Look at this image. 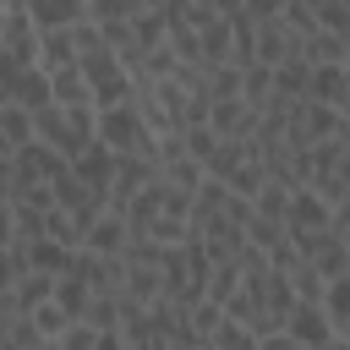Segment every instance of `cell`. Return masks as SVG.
Listing matches in <instances>:
<instances>
[{
    "label": "cell",
    "instance_id": "cell-1",
    "mask_svg": "<svg viewBox=\"0 0 350 350\" xmlns=\"http://www.w3.org/2000/svg\"><path fill=\"white\" fill-rule=\"evenodd\" d=\"M33 120H38V137L49 148H60L66 159H77L98 142V104H44V109H33Z\"/></svg>",
    "mask_w": 350,
    "mask_h": 350
},
{
    "label": "cell",
    "instance_id": "cell-2",
    "mask_svg": "<svg viewBox=\"0 0 350 350\" xmlns=\"http://www.w3.org/2000/svg\"><path fill=\"white\" fill-rule=\"evenodd\" d=\"M98 137L115 153H148V159H159V131L148 126V115L137 109V98L115 104V109H98Z\"/></svg>",
    "mask_w": 350,
    "mask_h": 350
},
{
    "label": "cell",
    "instance_id": "cell-3",
    "mask_svg": "<svg viewBox=\"0 0 350 350\" xmlns=\"http://www.w3.org/2000/svg\"><path fill=\"white\" fill-rule=\"evenodd\" d=\"M55 202L66 208V213H77L82 219V230H93L104 213H109V191H98V186H88L77 170H66L60 180H55Z\"/></svg>",
    "mask_w": 350,
    "mask_h": 350
},
{
    "label": "cell",
    "instance_id": "cell-4",
    "mask_svg": "<svg viewBox=\"0 0 350 350\" xmlns=\"http://www.w3.org/2000/svg\"><path fill=\"white\" fill-rule=\"evenodd\" d=\"M5 104H22V109H44V104H55L49 71H44V66H5Z\"/></svg>",
    "mask_w": 350,
    "mask_h": 350
},
{
    "label": "cell",
    "instance_id": "cell-5",
    "mask_svg": "<svg viewBox=\"0 0 350 350\" xmlns=\"http://www.w3.org/2000/svg\"><path fill=\"white\" fill-rule=\"evenodd\" d=\"M284 224H290V235H301V230H328V224H334V202H328L323 191H312V186H295Z\"/></svg>",
    "mask_w": 350,
    "mask_h": 350
},
{
    "label": "cell",
    "instance_id": "cell-6",
    "mask_svg": "<svg viewBox=\"0 0 350 350\" xmlns=\"http://www.w3.org/2000/svg\"><path fill=\"white\" fill-rule=\"evenodd\" d=\"M284 328L295 334V345H328V339L339 334L323 301H295V312H290V323H284Z\"/></svg>",
    "mask_w": 350,
    "mask_h": 350
},
{
    "label": "cell",
    "instance_id": "cell-7",
    "mask_svg": "<svg viewBox=\"0 0 350 350\" xmlns=\"http://www.w3.org/2000/svg\"><path fill=\"white\" fill-rule=\"evenodd\" d=\"M295 49H301V33H295L284 16H273V22H257V60H262V66H284Z\"/></svg>",
    "mask_w": 350,
    "mask_h": 350
},
{
    "label": "cell",
    "instance_id": "cell-8",
    "mask_svg": "<svg viewBox=\"0 0 350 350\" xmlns=\"http://www.w3.org/2000/svg\"><path fill=\"white\" fill-rule=\"evenodd\" d=\"M38 66L55 77V71H71V66H82V44H77V27H49L44 38H38Z\"/></svg>",
    "mask_w": 350,
    "mask_h": 350
},
{
    "label": "cell",
    "instance_id": "cell-9",
    "mask_svg": "<svg viewBox=\"0 0 350 350\" xmlns=\"http://www.w3.org/2000/svg\"><path fill=\"white\" fill-rule=\"evenodd\" d=\"M55 284H60V279H55V273H38V268H33L22 284H5V317H27L33 306L55 301Z\"/></svg>",
    "mask_w": 350,
    "mask_h": 350
},
{
    "label": "cell",
    "instance_id": "cell-10",
    "mask_svg": "<svg viewBox=\"0 0 350 350\" xmlns=\"http://www.w3.org/2000/svg\"><path fill=\"white\" fill-rule=\"evenodd\" d=\"M71 170H77V175H82L88 186L109 191V186H115V170H120V153H115V148H109V142L98 137V142H93L88 153H77V159H71Z\"/></svg>",
    "mask_w": 350,
    "mask_h": 350
},
{
    "label": "cell",
    "instance_id": "cell-11",
    "mask_svg": "<svg viewBox=\"0 0 350 350\" xmlns=\"http://www.w3.org/2000/svg\"><path fill=\"white\" fill-rule=\"evenodd\" d=\"M202 66L213 71V66H230V55H235V27H230V16L219 11V16H208L202 27Z\"/></svg>",
    "mask_w": 350,
    "mask_h": 350
},
{
    "label": "cell",
    "instance_id": "cell-12",
    "mask_svg": "<svg viewBox=\"0 0 350 350\" xmlns=\"http://www.w3.org/2000/svg\"><path fill=\"white\" fill-rule=\"evenodd\" d=\"M208 126H213L219 137H252V131H257V109H252L246 98H219L213 115H208Z\"/></svg>",
    "mask_w": 350,
    "mask_h": 350
},
{
    "label": "cell",
    "instance_id": "cell-13",
    "mask_svg": "<svg viewBox=\"0 0 350 350\" xmlns=\"http://www.w3.org/2000/svg\"><path fill=\"white\" fill-rule=\"evenodd\" d=\"M0 153H22V148H33L38 142V120H33V109H22V104H5V115H0Z\"/></svg>",
    "mask_w": 350,
    "mask_h": 350
},
{
    "label": "cell",
    "instance_id": "cell-14",
    "mask_svg": "<svg viewBox=\"0 0 350 350\" xmlns=\"http://www.w3.org/2000/svg\"><path fill=\"white\" fill-rule=\"evenodd\" d=\"M27 11H33V22L49 33V27H77V22H88L93 11H88V0H27Z\"/></svg>",
    "mask_w": 350,
    "mask_h": 350
},
{
    "label": "cell",
    "instance_id": "cell-15",
    "mask_svg": "<svg viewBox=\"0 0 350 350\" xmlns=\"http://www.w3.org/2000/svg\"><path fill=\"white\" fill-rule=\"evenodd\" d=\"M126 241H131V224H126V213H115V208L88 230V246H93V252H109V257H126Z\"/></svg>",
    "mask_w": 350,
    "mask_h": 350
},
{
    "label": "cell",
    "instance_id": "cell-16",
    "mask_svg": "<svg viewBox=\"0 0 350 350\" xmlns=\"http://www.w3.org/2000/svg\"><path fill=\"white\" fill-rule=\"evenodd\" d=\"M295 55H306L312 66H345V55H350V38L345 33H328V27H317L312 38H301V49Z\"/></svg>",
    "mask_w": 350,
    "mask_h": 350
},
{
    "label": "cell",
    "instance_id": "cell-17",
    "mask_svg": "<svg viewBox=\"0 0 350 350\" xmlns=\"http://www.w3.org/2000/svg\"><path fill=\"white\" fill-rule=\"evenodd\" d=\"M306 98L345 109V98H350V71H345V66H312V93H306Z\"/></svg>",
    "mask_w": 350,
    "mask_h": 350
},
{
    "label": "cell",
    "instance_id": "cell-18",
    "mask_svg": "<svg viewBox=\"0 0 350 350\" xmlns=\"http://www.w3.org/2000/svg\"><path fill=\"white\" fill-rule=\"evenodd\" d=\"M27 252H33V268H38V273H55V279H60V273H71V262H77V252H82V246H66V241L38 235Z\"/></svg>",
    "mask_w": 350,
    "mask_h": 350
},
{
    "label": "cell",
    "instance_id": "cell-19",
    "mask_svg": "<svg viewBox=\"0 0 350 350\" xmlns=\"http://www.w3.org/2000/svg\"><path fill=\"white\" fill-rule=\"evenodd\" d=\"M273 88L290 93V98H306L312 93V60L306 55H290L284 66H273Z\"/></svg>",
    "mask_w": 350,
    "mask_h": 350
},
{
    "label": "cell",
    "instance_id": "cell-20",
    "mask_svg": "<svg viewBox=\"0 0 350 350\" xmlns=\"http://www.w3.org/2000/svg\"><path fill=\"white\" fill-rule=\"evenodd\" d=\"M126 295L159 301V295H164V268H159V262H126Z\"/></svg>",
    "mask_w": 350,
    "mask_h": 350
},
{
    "label": "cell",
    "instance_id": "cell-21",
    "mask_svg": "<svg viewBox=\"0 0 350 350\" xmlns=\"http://www.w3.org/2000/svg\"><path fill=\"white\" fill-rule=\"evenodd\" d=\"M93 295H98V290H93V284L82 279V273H60V284H55V301H60V306H66V312H71L77 323L88 317V306H93Z\"/></svg>",
    "mask_w": 350,
    "mask_h": 350
},
{
    "label": "cell",
    "instance_id": "cell-22",
    "mask_svg": "<svg viewBox=\"0 0 350 350\" xmlns=\"http://www.w3.org/2000/svg\"><path fill=\"white\" fill-rule=\"evenodd\" d=\"M49 88H55V104H93V82H88V71H82V66L55 71V77H49Z\"/></svg>",
    "mask_w": 350,
    "mask_h": 350
},
{
    "label": "cell",
    "instance_id": "cell-23",
    "mask_svg": "<svg viewBox=\"0 0 350 350\" xmlns=\"http://www.w3.org/2000/svg\"><path fill=\"white\" fill-rule=\"evenodd\" d=\"M164 180L197 197V191H202V180H208V164H202V159H191V153H180V159H170V164H164Z\"/></svg>",
    "mask_w": 350,
    "mask_h": 350
},
{
    "label": "cell",
    "instance_id": "cell-24",
    "mask_svg": "<svg viewBox=\"0 0 350 350\" xmlns=\"http://www.w3.org/2000/svg\"><path fill=\"white\" fill-rule=\"evenodd\" d=\"M241 279H246V268H241V257H219V262H213V279H208V295L230 306V295L241 290Z\"/></svg>",
    "mask_w": 350,
    "mask_h": 350
},
{
    "label": "cell",
    "instance_id": "cell-25",
    "mask_svg": "<svg viewBox=\"0 0 350 350\" xmlns=\"http://www.w3.org/2000/svg\"><path fill=\"white\" fill-rule=\"evenodd\" d=\"M44 345V328L33 323V312L27 317H5V339H0V350H38Z\"/></svg>",
    "mask_w": 350,
    "mask_h": 350
},
{
    "label": "cell",
    "instance_id": "cell-26",
    "mask_svg": "<svg viewBox=\"0 0 350 350\" xmlns=\"http://www.w3.org/2000/svg\"><path fill=\"white\" fill-rule=\"evenodd\" d=\"M241 98H246L252 109H262V104L273 98V66H262V60L246 66V88H241Z\"/></svg>",
    "mask_w": 350,
    "mask_h": 350
},
{
    "label": "cell",
    "instance_id": "cell-27",
    "mask_svg": "<svg viewBox=\"0 0 350 350\" xmlns=\"http://www.w3.org/2000/svg\"><path fill=\"white\" fill-rule=\"evenodd\" d=\"M290 191H295V186L268 180V186L257 191V213H262V219H290Z\"/></svg>",
    "mask_w": 350,
    "mask_h": 350
},
{
    "label": "cell",
    "instance_id": "cell-28",
    "mask_svg": "<svg viewBox=\"0 0 350 350\" xmlns=\"http://www.w3.org/2000/svg\"><path fill=\"white\" fill-rule=\"evenodd\" d=\"M290 284H295V295H301V301H323V290H328V279H323V273H317L306 257L290 268Z\"/></svg>",
    "mask_w": 350,
    "mask_h": 350
},
{
    "label": "cell",
    "instance_id": "cell-29",
    "mask_svg": "<svg viewBox=\"0 0 350 350\" xmlns=\"http://www.w3.org/2000/svg\"><path fill=\"white\" fill-rule=\"evenodd\" d=\"M33 323L44 328V339H60V334H66V328H71L77 317H71V312H66L60 301H44V306H33Z\"/></svg>",
    "mask_w": 350,
    "mask_h": 350
},
{
    "label": "cell",
    "instance_id": "cell-30",
    "mask_svg": "<svg viewBox=\"0 0 350 350\" xmlns=\"http://www.w3.org/2000/svg\"><path fill=\"white\" fill-rule=\"evenodd\" d=\"M323 306H328L334 328H350V279H328V290H323Z\"/></svg>",
    "mask_w": 350,
    "mask_h": 350
},
{
    "label": "cell",
    "instance_id": "cell-31",
    "mask_svg": "<svg viewBox=\"0 0 350 350\" xmlns=\"http://www.w3.org/2000/svg\"><path fill=\"white\" fill-rule=\"evenodd\" d=\"M186 153H191V159H202V164H208V159H213V153H219V131H213V126H208V120H202V126H186Z\"/></svg>",
    "mask_w": 350,
    "mask_h": 350
},
{
    "label": "cell",
    "instance_id": "cell-32",
    "mask_svg": "<svg viewBox=\"0 0 350 350\" xmlns=\"http://www.w3.org/2000/svg\"><path fill=\"white\" fill-rule=\"evenodd\" d=\"M284 22H290V27L301 33V38H312V33L323 27V22H317V11H312L306 0H290V5H284Z\"/></svg>",
    "mask_w": 350,
    "mask_h": 350
},
{
    "label": "cell",
    "instance_id": "cell-33",
    "mask_svg": "<svg viewBox=\"0 0 350 350\" xmlns=\"http://www.w3.org/2000/svg\"><path fill=\"white\" fill-rule=\"evenodd\" d=\"M88 11H93V22H109V16H137L148 5L142 0H88Z\"/></svg>",
    "mask_w": 350,
    "mask_h": 350
},
{
    "label": "cell",
    "instance_id": "cell-34",
    "mask_svg": "<svg viewBox=\"0 0 350 350\" xmlns=\"http://www.w3.org/2000/svg\"><path fill=\"white\" fill-rule=\"evenodd\" d=\"M284 5H290V0H241V11H246L252 22H273V16H284Z\"/></svg>",
    "mask_w": 350,
    "mask_h": 350
},
{
    "label": "cell",
    "instance_id": "cell-35",
    "mask_svg": "<svg viewBox=\"0 0 350 350\" xmlns=\"http://www.w3.org/2000/svg\"><path fill=\"white\" fill-rule=\"evenodd\" d=\"M257 350H301V345H295V334H290V328H273V334H262V345H257Z\"/></svg>",
    "mask_w": 350,
    "mask_h": 350
},
{
    "label": "cell",
    "instance_id": "cell-36",
    "mask_svg": "<svg viewBox=\"0 0 350 350\" xmlns=\"http://www.w3.org/2000/svg\"><path fill=\"white\" fill-rule=\"evenodd\" d=\"M334 230H345V235H350V197H339V202H334Z\"/></svg>",
    "mask_w": 350,
    "mask_h": 350
},
{
    "label": "cell",
    "instance_id": "cell-37",
    "mask_svg": "<svg viewBox=\"0 0 350 350\" xmlns=\"http://www.w3.org/2000/svg\"><path fill=\"white\" fill-rule=\"evenodd\" d=\"M126 350H170V339H126Z\"/></svg>",
    "mask_w": 350,
    "mask_h": 350
},
{
    "label": "cell",
    "instance_id": "cell-38",
    "mask_svg": "<svg viewBox=\"0 0 350 350\" xmlns=\"http://www.w3.org/2000/svg\"><path fill=\"white\" fill-rule=\"evenodd\" d=\"M328 350H350V339H345V334H334V339H328Z\"/></svg>",
    "mask_w": 350,
    "mask_h": 350
},
{
    "label": "cell",
    "instance_id": "cell-39",
    "mask_svg": "<svg viewBox=\"0 0 350 350\" xmlns=\"http://www.w3.org/2000/svg\"><path fill=\"white\" fill-rule=\"evenodd\" d=\"M301 350H328V345H301Z\"/></svg>",
    "mask_w": 350,
    "mask_h": 350
},
{
    "label": "cell",
    "instance_id": "cell-40",
    "mask_svg": "<svg viewBox=\"0 0 350 350\" xmlns=\"http://www.w3.org/2000/svg\"><path fill=\"white\" fill-rule=\"evenodd\" d=\"M345 71H350V55H345Z\"/></svg>",
    "mask_w": 350,
    "mask_h": 350
}]
</instances>
